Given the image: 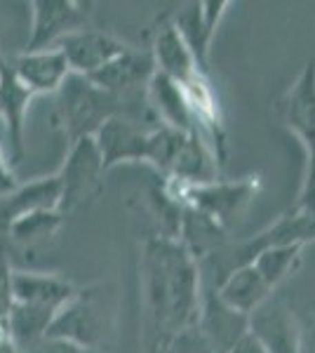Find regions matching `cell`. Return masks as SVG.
<instances>
[{
	"mask_svg": "<svg viewBox=\"0 0 315 353\" xmlns=\"http://www.w3.org/2000/svg\"><path fill=\"white\" fill-rule=\"evenodd\" d=\"M14 309V269L5 248L0 245V323L10 321Z\"/></svg>",
	"mask_w": 315,
	"mask_h": 353,
	"instance_id": "7402d4cb",
	"label": "cell"
},
{
	"mask_svg": "<svg viewBox=\"0 0 315 353\" xmlns=\"http://www.w3.org/2000/svg\"><path fill=\"white\" fill-rule=\"evenodd\" d=\"M90 5L78 0H33L26 52L57 48L66 36L88 28Z\"/></svg>",
	"mask_w": 315,
	"mask_h": 353,
	"instance_id": "5b68a950",
	"label": "cell"
},
{
	"mask_svg": "<svg viewBox=\"0 0 315 353\" xmlns=\"http://www.w3.org/2000/svg\"><path fill=\"white\" fill-rule=\"evenodd\" d=\"M33 97L36 94L17 76L12 61L0 52V121H3L5 139H8L12 163H19L21 153H24L26 109Z\"/></svg>",
	"mask_w": 315,
	"mask_h": 353,
	"instance_id": "ba28073f",
	"label": "cell"
},
{
	"mask_svg": "<svg viewBox=\"0 0 315 353\" xmlns=\"http://www.w3.org/2000/svg\"><path fill=\"white\" fill-rule=\"evenodd\" d=\"M228 353H268V349L261 344L259 337H254L252 332H245L243 337L231 346Z\"/></svg>",
	"mask_w": 315,
	"mask_h": 353,
	"instance_id": "d4e9b609",
	"label": "cell"
},
{
	"mask_svg": "<svg viewBox=\"0 0 315 353\" xmlns=\"http://www.w3.org/2000/svg\"><path fill=\"white\" fill-rule=\"evenodd\" d=\"M250 332L268 349V353H299L301 325L280 301L268 299L250 316Z\"/></svg>",
	"mask_w": 315,
	"mask_h": 353,
	"instance_id": "8fae6325",
	"label": "cell"
},
{
	"mask_svg": "<svg viewBox=\"0 0 315 353\" xmlns=\"http://www.w3.org/2000/svg\"><path fill=\"white\" fill-rule=\"evenodd\" d=\"M118 294L113 283H96L80 288L73 299L57 313L48 337L96 351L113 332Z\"/></svg>",
	"mask_w": 315,
	"mask_h": 353,
	"instance_id": "7a4b0ae2",
	"label": "cell"
},
{
	"mask_svg": "<svg viewBox=\"0 0 315 353\" xmlns=\"http://www.w3.org/2000/svg\"><path fill=\"white\" fill-rule=\"evenodd\" d=\"M303 243H292V245H271V248H263L254 254L252 264L256 266V271L263 276V281L271 288H278L280 283L287 278L292 266L299 259Z\"/></svg>",
	"mask_w": 315,
	"mask_h": 353,
	"instance_id": "44dd1931",
	"label": "cell"
},
{
	"mask_svg": "<svg viewBox=\"0 0 315 353\" xmlns=\"http://www.w3.org/2000/svg\"><path fill=\"white\" fill-rule=\"evenodd\" d=\"M57 48L64 52L68 66H71V73L90 78L111 64V61H116L118 57H123L130 50V45H125L120 38L111 36L106 31L83 28V31L66 36Z\"/></svg>",
	"mask_w": 315,
	"mask_h": 353,
	"instance_id": "52a82bcc",
	"label": "cell"
},
{
	"mask_svg": "<svg viewBox=\"0 0 315 353\" xmlns=\"http://www.w3.org/2000/svg\"><path fill=\"white\" fill-rule=\"evenodd\" d=\"M228 8V3L223 0H212V3H191L186 5L184 10H179L176 19L172 21L179 33L184 36V41L191 48L193 57L198 59V66L205 71V64H207V52H210V43L212 36L216 31V24H219L223 10Z\"/></svg>",
	"mask_w": 315,
	"mask_h": 353,
	"instance_id": "9a60e30c",
	"label": "cell"
},
{
	"mask_svg": "<svg viewBox=\"0 0 315 353\" xmlns=\"http://www.w3.org/2000/svg\"><path fill=\"white\" fill-rule=\"evenodd\" d=\"M153 61L160 73H165L179 85L191 81L198 73H205L174 24H165L158 31L156 41H153Z\"/></svg>",
	"mask_w": 315,
	"mask_h": 353,
	"instance_id": "d6986e66",
	"label": "cell"
},
{
	"mask_svg": "<svg viewBox=\"0 0 315 353\" xmlns=\"http://www.w3.org/2000/svg\"><path fill=\"white\" fill-rule=\"evenodd\" d=\"M285 118L292 128L306 139L308 153V179L303 189L301 205H315V64H308L306 71L301 73L299 83L287 94L285 101Z\"/></svg>",
	"mask_w": 315,
	"mask_h": 353,
	"instance_id": "9c48e42d",
	"label": "cell"
},
{
	"mask_svg": "<svg viewBox=\"0 0 315 353\" xmlns=\"http://www.w3.org/2000/svg\"><path fill=\"white\" fill-rule=\"evenodd\" d=\"M12 66L33 94H57L71 76V66L59 48L40 50V52L24 50L12 59Z\"/></svg>",
	"mask_w": 315,
	"mask_h": 353,
	"instance_id": "4fadbf2b",
	"label": "cell"
},
{
	"mask_svg": "<svg viewBox=\"0 0 315 353\" xmlns=\"http://www.w3.org/2000/svg\"><path fill=\"white\" fill-rule=\"evenodd\" d=\"M14 189H19V179H17V174H14L12 158L5 151V144L0 141V198L12 193Z\"/></svg>",
	"mask_w": 315,
	"mask_h": 353,
	"instance_id": "603a6c76",
	"label": "cell"
},
{
	"mask_svg": "<svg viewBox=\"0 0 315 353\" xmlns=\"http://www.w3.org/2000/svg\"><path fill=\"white\" fill-rule=\"evenodd\" d=\"M299 353H315V313L306 323H301Z\"/></svg>",
	"mask_w": 315,
	"mask_h": 353,
	"instance_id": "484cf974",
	"label": "cell"
},
{
	"mask_svg": "<svg viewBox=\"0 0 315 353\" xmlns=\"http://www.w3.org/2000/svg\"><path fill=\"white\" fill-rule=\"evenodd\" d=\"M64 219L66 214L61 212H33L26 214V217L14 219L12 224H8V236L14 245L31 250L48 243L61 229Z\"/></svg>",
	"mask_w": 315,
	"mask_h": 353,
	"instance_id": "ffe728a7",
	"label": "cell"
},
{
	"mask_svg": "<svg viewBox=\"0 0 315 353\" xmlns=\"http://www.w3.org/2000/svg\"><path fill=\"white\" fill-rule=\"evenodd\" d=\"M104 172V156L94 137H85L68 146L66 161L57 172L61 181V214L73 212L92 201L101 186Z\"/></svg>",
	"mask_w": 315,
	"mask_h": 353,
	"instance_id": "277c9868",
	"label": "cell"
},
{
	"mask_svg": "<svg viewBox=\"0 0 315 353\" xmlns=\"http://www.w3.org/2000/svg\"><path fill=\"white\" fill-rule=\"evenodd\" d=\"M216 292L228 309L243 313V316H252L261 304L271 299L273 288L263 281V276L250 261V264H240L238 269L228 273L219 283Z\"/></svg>",
	"mask_w": 315,
	"mask_h": 353,
	"instance_id": "2e32d148",
	"label": "cell"
},
{
	"mask_svg": "<svg viewBox=\"0 0 315 353\" xmlns=\"http://www.w3.org/2000/svg\"><path fill=\"white\" fill-rule=\"evenodd\" d=\"M139 281L144 341L148 353H165L172 341L200 321L198 259L176 238L151 236L141 245Z\"/></svg>",
	"mask_w": 315,
	"mask_h": 353,
	"instance_id": "6da1fadb",
	"label": "cell"
},
{
	"mask_svg": "<svg viewBox=\"0 0 315 353\" xmlns=\"http://www.w3.org/2000/svg\"><path fill=\"white\" fill-rule=\"evenodd\" d=\"M156 73L158 68L153 57L128 50L116 61H111L101 71H96L94 76H90V81L111 94H118L123 99H134L141 88H148Z\"/></svg>",
	"mask_w": 315,
	"mask_h": 353,
	"instance_id": "7c38bea8",
	"label": "cell"
},
{
	"mask_svg": "<svg viewBox=\"0 0 315 353\" xmlns=\"http://www.w3.org/2000/svg\"><path fill=\"white\" fill-rule=\"evenodd\" d=\"M156 130L146 128L132 116H116L106 121L94 134L96 146L104 156V168L111 170L120 163H151Z\"/></svg>",
	"mask_w": 315,
	"mask_h": 353,
	"instance_id": "8992f818",
	"label": "cell"
},
{
	"mask_svg": "<svg viewBox=\"0 0 315 353\" xmlns=\"http://www.w3.org/2000/svg\"><path fill=\"white\" fill-rule=\"evenodd\" d=\"M210 297L203 301V311H200V323H203V332L212 344L214 353H228L231 346L250 332V316L228 309L219 299V292L210 290Z\"/></svg>",
	"mask_w": 315,
	"mask_h": 353,
	"instance_id": "e0dca14e",
	"label": "cell"
},
{
	"mask_svg": "<svg viewBox=\"0 0 315 353\" xmlns=\"http://www.w3.org/2000/svg\"><path fill=\"white\" fill-rule=\"evenodd\" d=\"M146 101L151 106V111H156V116L163 125L186 134H198L196 121H193V113L188 109V101L184 92H181L179 83H174L165 73L158 71L153 76V81L148 83Z\"/></svg>",
	"mask_w": 315,
	"mask_h": 353,
	"instance_id": "ac0fdd59",
	"label": "cell"
},
{
	"mask_svg": "<svg viewBox=\"0 0 315 353\" xmlns=\"http://www.w3.org/2000/svg\"><path fill=\"white\" fill-rule=\"evenodd\" d=\"M24 353H94V351H88V349H83V346L68 344V341H61V339L45 337L43 341H38L33 349H28Z\"/></svg>",
	"mask_w": 315,
	"mask_h": 353,
	"instance_id": "cb8c5ba5",
	"label": "cell"
},
{
	"mask_svg": "<svg viewBox=\"0 0 315 353\" xmlns=\"http://www.w3.org/2000/svg\"><path fill=\"white\" fill-rule=\"evenodd\" d=\"M33 212H61V181L59 174L40 176L0 198V219L5 226Z\"/></svg>",
	"mask_w": 315,
	"mask_h": 353,
	"instance_id": "5bb4252c",
	"label": "cell"
},
{
	"mask_svg": "<svg viewBox=\"0 0 315 353\" xmlns=\"http://www.w3.org/2000/svg\"><path fill=\"white\" fill-rule=\"evenodd\" d=\"M78 288L57 273H38V271H14V304L28 306L40 313L54 316L59 313Z\"/></svg>",
	"mask_w": 315,
	"mask_h": 353,
	"instance_id": "30bf717a",
	"label": "cell"
},
{
	"mask_svg": "<svg viewBox=\"0 0 315 353\" xmlns=\"http://www.w3.org/2000/svg\"><path fill=\"white\" fill-rule=\"evenodd\" d=\"M125 101L128 99L101 90L88 76L71 73L57 92V121L68 146L85 137H94L111 118L125 116Z\"/></svg>",
	"mask_w": 315,
	"mask_h": 353,
	"instance_id": "3957f363",
	"label": "cell"
},
{
	"mask_svg": "<svg viewBox=\"0 0 315 353\" xmlns=\"http://www.w3.org/2000/svg\"><path fill=\"white\" fill-rule=\"evenodd\" d=\"M0 353H24L17 344V339L12 337V330L10 323H0Z\"/></svg>",
	"mask_w": 315,
	"mask_h": 353,
	"instance_id": "4316f807",
	"label": "cell"
}]
</instances>
